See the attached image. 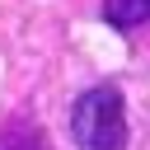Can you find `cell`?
Returning a JSON list of instances; mask_svg holds the SVG:
<instances>
[{
	"instance_id": "6da1fadb",
	"label": "cell",
	"mask_w": 150,
	"mask_h": 150,
	"mask_svg": "<svg viewBox=\"0 0 150 150\" xmlns=\"http://www.w3.org/2000/svg\"><path fill=\"white\" fill-rule=\"evenodd\" d=\"M70 136L80 150H127V98L117 84H94L70 103Z\"/></svg>"
},
{
	"instance_id": "7a4b0ae2",
	"label": "cell",
	"mask_w": 150,
	"mask_h": 150,
	"mask_svg": "<svg viewBox=\"0 0 150 150\" xmlns=\"http://www.w3.org/2000/svg\"><path fill=\"white\" fill-rule=\"evenodd\" d=\"M0 150H52V141H47V131L33 122V117H9L5 122V131H0Z\"/></svg>"
},
{
	"instance_id": "3957f363",
	"label": "cell",
	"mask_w": 150,
	"mask_h": 150,
	"mask_svg": "<svg viewBox=\"0 0 150 150\" xmlns=\"http://www.w3.org/2000/svg\"><path fill=\"white\" fill-rule=\"evenodd\" d=\"M103 23L117 33H136L150 23V0H103Z\"/></svg>"
}]
</instances>
